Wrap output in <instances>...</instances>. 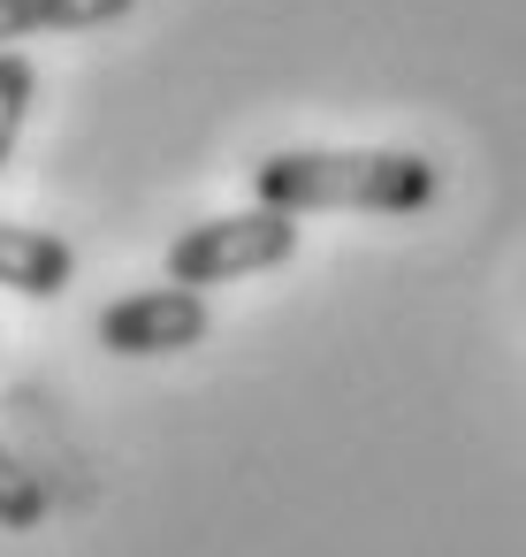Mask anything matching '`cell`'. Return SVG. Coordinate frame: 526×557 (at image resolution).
Wrapping results in <instances>:
<instances>
[{"mask_svg":"<svg viewBox=\"0 0 526 557\" xmlns=\"http://www.w3.org/2000/svg\"><path fill=\"white\" fill-rule=\"evenodd\" d=\"M435 191V161L404 146H298L252 169V199L275 214H427Z\"/></svg>","mask_w":526,"mask_h":557,"instance_id":"obj_1","label":"cell"},{"mask_svg":"<svg viewBox=\"0 0 526 557\" xmlns=\"http://www.w3.org/2000/svg\"><path fill=\"white\" fill-rule=\"evenodd\" d=\"M290 252H298V214H275V207L214 214V222H191V230L168 245V283L214 290V283L267 275V268H283Z\"/></svg>","mask_w":526,"mask_h":557,"instance_id":"obj_2","label":"cell"},{"mask_svg":"<svg viewBox=\"0 0 526 557\" xmlns=\"http://www.w3.org/2000/svg\"><path fill=\"white\" fill-rule=\"evenodd\" d=\"M214 313H206V290H184V283H153V290H130L115 306H100L92 336L115 351V359H168V351H191L206 344Z\"/></svg>","mask_w":526,"mask_h":557,"instance_id":"obj_3","label":"cell"},{"mask_svg":"<svg viewBox=\"0 0 526 557\" xmlns=\"http://www.w3.org/2000/svg\"><path fill=\"white\" fill-rule=\"evenodd\" d=\"M77 283V252L54 230H24V222H0V290L16 298H62Z\"/></svg>","mask_w":526,"mask_h":557,"instance_id":"obj_4","label":"cell"},{"mask_svg":"<svg viewBox=\"0 0 526 557\" xmlns=\"http://www.w3.org/2000/svg\"><path fill=\"white\" fill-rule=\"evenodd\" d=\"M138 0H0V54L39 39V32H100L123 24Z\"/></svg>","mask_w":526,"mask_h":557,"instance_id":"obj_5","label":"cell"},{"mask_svg":"<svg viewBox=\"0 0 526 557\" xmlns=\"http://www.w3.org/2000/svg\"><path fill=\"white\" fill-rule=\"evenodd\" d=\"M32 100H39V70H32L24 47H9V54H0V169H9L16 138L32 123Z\"/></svg>","mask_w":526,"mask_h":557,"instance_id":"obj_6","label":"cell"},{"mask_svg":"<svg viewBox=\"0 0 526 557\" xmlns=\"http://www.w3.org/2000/svg\"><path fill=\"white\" fill-rule=\"evenodd\" d=\"M39 519H47V481H39L9 443H0V527L24 534V527H39Z\"/></svg>","mask_w":526,"mask_h":557,"instance_id":"obj_7","label":"cell"}]
</instances>
